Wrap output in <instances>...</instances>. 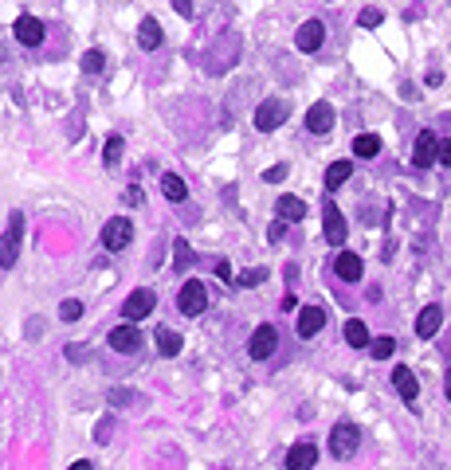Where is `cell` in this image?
<instances>
[{
	"mask_svg": "<svg viewBox=\"0 0 451 470\" xmlns=\"http://www.w3.org/2000/svg\"><path fill=\"white\" fill-rule=\"evenodd\" d=\"M361 255H354V251H342L338 259H334V271H338V278H345V282H357L361 278Z\"/></svg>",
	"mask_w": 451,
	"mask_h": 470,
	"instance_id": "obj_18",
	"label": "cell"
},
{
	"mask_svg": "<svg viewBox=\"0 0 451 470\" xmlns=\"http://www.w3.org/2000/svg\"><path fill=\"white\" fill-rule=\"evenodd\" d=\"M318 462V447L314 443H294L287 455V470H314Z\"/></svg>",
	"mask_w": 451,
	"mask_h": 470,
	"instance_id": "obj_16",
	"label": "cell"
},
{
	"mask_svg": "<svg viewBox=\"0 0 451 470\" xmlns=\"http://www.w3.org/2000/svg\"><path fill=\"white\" fill-rule=\"evenodd\" d=\"M181 333L177 329H169V326H157V349H161V357H177L181 353Z\"/></svg>",
	"mask_w": 451,
	"mask_h": 470,
	"instance_id": "obj_21",
	"label": "cell"
},
{
	"mask_svg": "<svg viewBox=\"0 0 451 470\" xmlns=\"http://www.w3.org/2000/svg\"><path fill=\"white\" fill-rule=\"evenodd\" d=\"M263 278H267V271H251V275L236 278V282H240V286H259V282H263Z\"/></svg>",
	"mask_w": 451,
	"mask_h": 470,
	"instance_id": "obj_34",
	"label": "cell"
},
{
	"mask_svg": "<svg viewBox=\"0 0 451 470\" xmlns=\"http://www.w3.org/2000/svg\"><path fill=\"white\" fill-rule=\"evenodd\" d=\"M173 259H177V266L193 263V251H189V243H184V239H177V247H173Z\"/></svg>",
	"mask_w": 451,
	"mask_h": 470,
	"instance_id": "obj_32",
	"label": "cell"
},
{
	"mask_svg": "<svg viewBox=\"0 0 451 470\" xmlns=\"http://www.w3.org/2000/svg\"><path fill=\"white\" fill-rule=\"evenodd\" d=\"M282 177H287V165H271V169L263 173V181H267V184H279Z\"/></svg>",
	"mask_w": 451,
	"mask_h": 470,
	"instance_id": "obj_33",
	"label": "cell"
},
{
	"mask_svg": "<svg viewBox=\"0 0 451 470\" xmlns=\"http://www.w3.org/2000/svg\"><path fill=\"white\" fill-rule=\"evenodd\" d=\"M439 145H443V137H436L432 130H424L420 137H416V149H412V165H416V169L436 165V161H439Z\"/></svg>",
	"mask_w": 451,
	"mask_h": 470,
	"instance_id": "obj_5",
	"label": "cell"
},
{
	"mask_svg": "<svg viewBox=\"0 0 451 470\" xmlns=\"http://www.w3.org/2000/svg\"><path fill=\"white\" fill-rule=\"evenodd\" d=\"M354 153L365 157V161H369V157H377L381 153V137H377V133H361V137H354Z\"/></svg>",
	"mask_w": 451,
	"mask_h": 470,
	"instance_id": "obj_25",
	"label": "cell"
},
{
	"mask_svg": "<svg viewBox=\"0 0 451 470\" xmlns=\"http://www.w3.org/2000/svg\"><path fill=\"white\" fill-rule=\"evenodd\" d=\"M392 384H396V392H401L404 404H416V396H420V384H416V376L408 364H396L392 369Z\"/></svg>",
	"mask_w": 451,
	"mask_h": 470,
	"instance_id": "obj_15",
	"label": "cell"
},
{
	"mask_svg": "<svg viewBox=\"0 0 451 470\" xmlns=\"http://www.w3.org/2000/svg\"><path fill=\"white\" fill-rule=\"evenodd\" d=\"M345 341H349L354 349H365V345H373V341H369V326L361 322V317H349V322H345Z\"/></svg>",
	"mask_w": 451,
	"mask_h": 470,
	"instance_id": "obj_22",
	"label": "cell"
},
{
	"mask_svg": "<svg viewBox=\"0 0 451 470\" xmlns=\"http://www.w3.org/2000/svg\"><path fill=\"white\" fill-rule=\"evenodd\" d=\"M130 239H134V224L126 216L110 219L106 228H102V243H106L110 251H122V247H130Z\"/></svg>",
	"mask_w": 451,
	"mask_h": 470,
	"instance_id": "obj_8",
	"label": "cell"
},
{
	"mask_svg": "<svg viewBox=\"0 0 451 470\" xmlns=\"http://www.w3.org/2000/svg\"><path fill=\"white\" fill-rule=\"evenodd\" d=\"M173 8L181 16H193V0H173Z\"/></svg>",
	"mask_w": 451,
	"mask_h": 470,
	"instance_id": "obj_37",
	"label": "cell"
},
{
	"mask_svg": "<svg viewBox=\"0 0 451 470\" xmlns=\"http://www.w3.org/2000/svg\"><path fill=\"white\" fill-rule=\"evenodd\" d=\"M439 326H443V310H439V306H424L420 317H416V333H420V337H436Z\"/></svg>",
	"mask_w": 451,
	"mask_h": 470,
	"instance_id": "obj_17",
	"label": "cell"
},
{
	"mask_svg": "<svg viewBox=\"0 0 451 470\" xmlns=\"http://www.w3.org/2000/svg\"><path fill=\"white\" fill-rule=\"evenodd\" d=\"M110 349H118V353H137V349H142V329H134L130 322L114 326V329H110Z\"/></svg>",
	"mask_w": 451,
	"mask_h": 470,
	"instance_id": "obj_10",
	"label": "cell"
},
{
	"mask_svg": "<svg viewBox=\"0 0 451 470\" xmlns=\"http://www.w3.org/2000/svg\"><path fill=\"white\" fill-rule=\"evenodd\" d=\"M439 161H443V165L451 169V141H443V145H439Z\"/></svg>",
	"mask_w": 451,
	"mask_h": 470,
	"instance_id": "obj_39",
	"label": "cell"
},
{
	"mask_svg": "<svg viewBox=\"0 0 451 470\" xmlns=\"http://www.w3.org/2000/svg\"><path fill=\"white\" fill-rule=\"evenodd\" d=\"M126 400H130V392H126V388H114V392H110V404H126Z\"/></svg>",
	"mask_w": 451,
	"mask_h": 470,
	"instance_id": "obj_38",
	"label": "cell"
},
{
	"mask_svg": "<svg viewBox=\"0 0 451 470\" xmlns=\"http://www.w3.org/2000/svg\"><path fill=\"white\" fill-rule=\"evenodd\" d=\"M12 32H16V39L24 43V48H39L44 43V24H39L36 16H20L12 24Z\"/></svg>",
	"mask_w": 451,
	"mask_h": 470,
	"instance_id": "obj_13",
	"label": "cell"
},
{
	"mask_svg": "<svg viewBox=\"0 0 451 470\" xmlns=\"http://www.w3.org/2000/svg\"><path fill=\"white\" fill-rule=\"evenodd\" d=\"M102 63H106V59H102V51H86V55H83V71L95 75V71H102Z\"/></svg>",
	"mask_w": 451,
	"mask_h": 470,
	"instance_id": "obj_30",
	"label": "cell"
},
{
	"mask_svg": "<svg viewBox=\"0 0 451 470\" xmlns=\"http://www.w3.org/2000/svg\"><path fill=\"white\" fill-rule=\"evenodd\" d=\"M322 326H326V310L322 306H303L298 310V337L303 341H310Z\"/></svg>",
	"mask_w": 451,
	"mask_h": 470,
	"instance_id": "obj_12",
	"label": "cell"
},
{
	"mask_svg": "<svg viewBox=\"0 0 451 470\" xmlns=\"http://www.w3.org/2000/svg\"><path fill=\"white\" fill-rule=\"evenodd\" d=\"M357 447H361V427L357 423H349V420H342L334 431H329V455L334 458H354L357 455Z\"/></svg>",
	"mask_w": 451,
	"mask_h": 470,
	"instance_id": "obj_2",
	"label": "cell"
},
{
	"mask_svg": "<svg viewBox=\"0 0 451 470\" xmlns=\"http://www.w3.org/2000/svg\"><path fill=\"white\" fill-rule=\"evenodd\" d=\"M216 275L224 278V282H236V278H232V263H228V259H220V263H216Z\"/></svg>",
	"mask_w": 451,
	"mask_h": 470,
	"instance_id": "obj_36",
	"label": "cell"
},
{
	"mask_svg": "<svg viewBox=\"0 0 451 470\" xmlns=\"http://www.w3.org/2000/svg\"><path fill=\"white\" fill-rule=\"evenodd\" d=\"M153 306H157V294H153V290H146V286H137L134 294L126 298L122 313H126V322H137V317H149V313H153Z\"/></svg>",
	"mask_w": 451,
	"mask_h": 470,
	"instance_id": "obj_6",
	"label": "cell"
},
{
	"mask_svg": "<svg viewBox=\"0 0 451 470\" xmlns=\"http://www.w3.org/2000/svg\"><path fill=\"white\" fill-rule=\"evenodd\" d=\"M322 228H326V239L334 243V247H342L345 235H349V228H345V216L338 212V204H326V212H322Z\"/></svg>",
	"mask_w": 451,
	"mask_h": 470,
	"instance_id": "obj_11",
	"label": "cell"
},
{
	"mask_svg": "<svg viewBox=\"0 0 451 470\" xmlns=\"http://www.w3.org/2000/svg\"><path fill=\"white\" fill-rule=\"evenodd\" d=\"M67 470H95V467H90L86 458H79V462H71V467H67Z\"/></svg>",
	"mask_w": 451,
	"mask_h": 470,
	"instance_id": "obj_40",
	"label": "cell"
},
{
	"mask_svg": "<svg viewBox=\"0 0 451 470\" xmlns=\"http://www.w3.org/2000/svg\"><path fill=\"white\" fill-rule=\"evenodd\" d=\"M20 243H24V212L12 208L8 212V228L0 235V271H12L20 259Z\"/></svg>",
	"mask_w": 451,
	"mask_h": 470,
	"instance_id": "obj_1",
	"label": "cell"
},
{
	"mask_svg": "<svg viewBox=\"0 0 451 470\" xmlns=\"http://www.w3.org/2000/svg\"><path fill=\"white\" fill-rule=\"evenodd\" d=\"M282 235H287V224H282V219H275V224L267 228V239H271V243H279Z\"/></svg>",
	"mask_w": 451,
	"mask_h": 470,
	"instance_id": "obj_35",
	"label": "cell"
},
{
	"mask_svg": "<svg viewBox=\"0 0 451 470\" xmlns=\"http://www.w3.org/2000/svg\"><path fill=\"white\" fill-rule=\"evenodd\" d=\"M204 306H208L204 282H200V278H189V282L181 286V294H177V310H181L184 317H200V313H204Z\"/></svg>",
	"mask_w": 451,
	"mask_h": 470,
	"instance_id": "obj_3",
	"label": "cell"
},
{
	"mask_svg": "<svg viewBox=\"0 0 451 470\" xmlns=\"http://www.w3.org/2000/svg\"><path fill=\"white\" fill-rule=\"evenodd\" d=\"M349 173H354L349 161H334V165L326 169V188H342V184L349 181Z\"/></svg>",
	"mask_w": 451,
	"mask_h": 470,
	"instance_id": "obj_24",
	"label": "cell"
},
{
	"mask_svg": "<svg viewBox=\"0 0 451 470\" xmlns=\"http://www.w3.org/2000/svg\"><path fill=\"white\" fill-rule=\"evenodd\" d=\"M322 39H326V28H322V20H306V24L294 32V48L303 51V55H310V51L322 48Z\"/></svg>",
	"mask_w": 451,
	"mask_h": 470,
	"instance_id": "obj_9",
	"label": "cell"
},
{
	"mask_svg": "<svg viewBox=\"0 0 451 470\" xmlns=\"http://www.w3.org/2000/svg\"><path fill=\"white\" fill-rule=\"evenodd\" d=\"M275 349H279L275 326H259L256 333H251V341H247V357H251V361H267V357H275Z\"/></svg>",
	"mask_w": 451,
	"mask_h": 470,
	"instance_id": "obj_4",
	"label": "cell"
},
{
	"mask_svg": "<svg viewBox=\"0 0 451 470\" xmlns=\"http://www.w3.org/2000/svg\"><path fill=\"white\" fill-rule=\"evenodd\" d=\"M282 121H287V102H279V98H267V102L256 110V130H263V133L279 130Z\"/></svg>",
	"mask_w": 451,
	"mask_h": 470,
	"instance_id": "obj_7",
	"label": "cell"
},
{
	"mask_svg": "<svg viewBox=\"0 0 451 470\" xmlns=\"http://www.w3.org/2000/svg\"><path fill=\"white\" fill-rule=\"evenodd\" d=\"M279 219L282 224H298V219H306V204L298 200V196H279Z\"/></svg>",
	"mask_w": 451,
	"mask_h": 470,
	"instance_id": "obj_20",
	"label": "cell"
},
{
	"mask_svg": "<svg viewBox=\"0 0 451 470\" xmlns=\"http://www.w3.org/2000/svg\"><path fill=\"white\" fill-rule=\"evenodd\" d=\"M381 20H385V12H381V8H365V12L357 16V24H361V28H377Z\"/></svg>",
	"mask_w": 451,
	"mask_h": 470,
	"instance_id": "obj_29",
	"label": "cell"
},
{
	"mask_svg": "<svg viewBox=\"0 0 451 470\" xmlns=\"http://www.w3.org/2000/svg\"><path fill=\"white\" fill-rule=\"evenodd\" d=\"M118 157H122V137H110V141H106V153H102L106 169H114V165H118Z\"/></svg>",
	"mask_w": 451,
	"mask_h": 470,
	"instance_id": "obj_28",
	"label": "cell"
},
{
	"mask_svg": "<svg viewBox=\"0 0 451 470\" xmlns=\"http://www.w3.org/2000/svg\"><path fill=\"white\" fill-rule=\"evenodd\" d=\"M443 388H448V400H451V373L443 376Z\"/></svg>",
	"mask_w": 451,
	"mask_h": 470,
	"instance_id": "obj_41",
	"label": "cell"
},
{
	"mask_svg": "<svg viewBox=\"0 0 451 470\" xmlns=\"http://www.w3.org/2000/svg\"><path fill=\"white\" fill-rule=\"evenodd\" d=\"M369 353H373V361H389L392 353H396V341H392V337H377L373 345H369Z\"/></svg>",
	"mask_w": 451,
	"mask_h": 470,
	"instance_id": "obj_26",
	"label": "cell"
},
{
	"mask_svg": "<svg viewBox=\"0 0 451 470\" xmlns=\"http://www.w3.org/2000/svg\"><path fill=\"white\" fill-rule=\"evenodd\" d=\"M161 193L169 196V200H177V204H181L184 196H189V184H184L177 173H165V177H161Z\"/></svg>",
	"mask_w": 451,
	"mask_h": 470,
	"instance_id": "obj_23",
	"label": "cell"
},
{
	"mask_svg": "<svg viewBox=\"0 0 451 470\" xmlns=\"http://www.w3.org/2000/svg\"><path fill=\"white\" fill-rule=\"evenodd\" d=\"M137 43L146 51H153V48H161V24L153 20V16H146L142 24H137Z\"/></svg>",
	"mask_w": 451,
	"mask_h": 470,
	"instance_id": "obj_19",
	"label": "cell"
},
{
	"mask_svg": "<svg viewBox=\"0 0 451 470\" xmlns=\"http://www.w3.org/2000/svg\"><path fill=\"white\" fill-rule=\"evenodd\" d=\"M59 317H63V322H79V317H83V302H79V298H67V302L59 306Z\"/></svg>",
	"mask_w": 451,
	"mask_h": 470,
	"instance_id": "obj_27",
	"label": "cell"
},
{
	"mask_svg": "<svg viewBox=\"0 0 451 470\" xmlns=\"http://www.w3.org/2000/svg\"><path fill=\"white\" fill-rule=\"evenodd\" d=\"M67 357H71L75 364H86L90 361V345H67Z\"/></svg>",
	"mask_w": 451,
	"mask_h": 470,
	"instance_id": "obj_31",
	"label": "cell"
},
{
	"mask_svg": "<svg viewBox=\"0 0 451 470\" xmlns=\"http://www.w3.org/2000/svg\"><path fill=\"white\" fill-rule=\"evenodd\" d=\"M306 130L310 133H329L334 130V106L329 102H314L306 110Z\"/></svg>",
	"mask_w": 451,
	"mask_h": 470,
	"instance_id": "obj_14",
	"label": "cell"
}]
</instances>
